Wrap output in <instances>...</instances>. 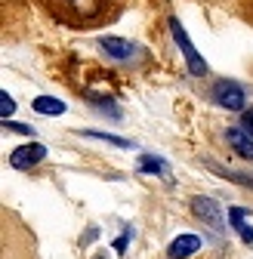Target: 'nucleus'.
Wrapping results in <instances>:
<instances>
[{
	"instance_id": "nucleus-1",
	"label": "nucleus",
	"mask_w": 253,
	"mask_h": 259,
	"mask_svg": "<svg viewBox=\"0 0 253 259\" xmlns=\"http://www.w3.org/2000/svg\"><path fill=\"white\" fill-rule=\"evenodd\" d=\"M170 34H173L176 47H179V50H182V56H185V65H188V71H192L195 77H204V74H207V62L201 59V53L195 50V44L188 40L185 28L179 25V19H170Z\"/></svg>"
},
{
	"instance_id": "nucleus-2",
	"label": "nucleus",
	"mask_w": 253,
	"mask_h": 259,
	"mask_svg": "<svg viewBox=\"0 0 253 259\" xmlns=\"http://www.w3.org/2000/svg\"><path fill=\"white\" fill-rule=\"evenodd\" d=\"M210 96H213V102L219 108H226V111H244V102H247L244 87L235 83V80H216Z\"/></svg>"
},
{
	"instance_id": "nucleus-3",
	"label": "nucleus",
	"mask_w": 253,
	"mask_h": 259,
	"mask_svg": "<svg viewBox=\"0 0 253 259\" xmlns=\"http://www.w3.org/2000/svg\"><path fill=\"white\" fill-rule=\"evenodd\" d=\"M44 157H47V145L28 142V145H19V148L10 154V167H16V170H31L34 164H40Z\"/></svg>"
},
{
	"instance_id": "nucleus-4",
	"label": "nucleus",
	"mask_w": 253,
	"mask_h": 259,
	"mask_svg": "<svg viewBox=\"0 0 253 259\" xmlns=\"http://www.w3.org/2000/svg\"><path fill=\"white\" fill-rule=\"evenodd\" d=\"M192 213L204 225H210V229H216V232H223V210H219V204L213 198H192Z\"/></svg>"
},
{
	"instance_id": "nucleus-5",
	"label": "nucleus",
	"mask_w": 253,
	"mask_h": 259,
	"mask_svg": "<svg viewBox=\"0 0 253 259\" xmlns=\"http://www.w3.org/2000/svg\"><path fill=\"white\" fill-rule=\"evenodd\" d=\"M99 47L111 56V59H117V62H126V59H133L139 50H136V44H130V40H123V37H102L99 40Z\"/></svg>"
},
{
	"instance_id": "nucleus-6",
	"label": "nucleus",
	"mask_w": 253,
	"mask_h": 259,
	"mask_svg": "<svg viewBox=\"0 0 253 259\" xmlns=\"http://www.w3.org/2000/svg\"><path fill=\"white\" fill-rule=\"evenodd\" d=\"M201 250V238L198 235H176L173 244H170V259H188V256H195Z\"/></svg>"
},
{
	"instance_id": "nucleus-7",
	"label": "nucleus",
	"mask_w": 253,
	"mask_h": 259,
	"mask_svg": "<svg viewBox=\"0 0 253 259\" xmlns=\"http://www.w3.org/2000/svg\"><path fill=\"white\" fill-rule=\"evenodd\" d=\"M226 139H229V145H232L244 160H253V136H247L244 130H229Z\"/></svg>"
},
{
	"instance_id": "nucleus-8",
	"label": "nucleus",
	"mask_w": 253,
	"mask_h": 259,
	"mask_svg": "<svg viewBox=\"0 0 253 259\" xmlns=\"http://www.w3.org/2000/svg\"><path fill=\"white\" fill-rule=\"evenodd\" d=\"M31 108H34L37 114H65V102L56 99V96H37L34 102H31Z\"/></svg>"
},
{
	"instance_id": "nucleus-9",
	"label": "nucleus",
	"mask_w": 253,
	"mask_h": 259,
	"mask_svg": "<svg viewBox=\"0 0 253 259\" xmlns=\"http://www.w3.org/2000/svg\"><path fill=\"white\" fill-rule=\"evenodd\" d=\"M139 170H142V173H157V176H167V173H170L167 160H164V157H154V154H142V157H139Z\"/></svg>"
},
{
	"instance_id": "nucleus-10",
	"label": "nucleus",
	"mask_w": 253,
	"mask_h": 259,
	"mask_svg": "<svg viewBox=\"0 0 253 259\" xmlns=\"http://www.w3.org/2000/svg\"><path fill=\"white\" fill-rule=\"evenodd\" d=\"M83 136H90V139H99V142H108V145H117V148H136V142H130V139H120V136H111V133H99V130H83Z\"/></svg>"
},
{
	"instance_id": "nucleus-11",
	"label": "nucleus",
	"mask_w": 253,
	"mask_h": 259,
	"mask_svg": "<svg viewBox=\"0 0 253 259\" xmlns=\"http://www.w3.org/2000/svg\"><path fill=\"white\" fill-rule=\"evenodd\" d=\"M16 114V99H13V96L4 90V93H0V117H4V120H10Z\"/></svg>"
},
{
	"instance_id": "nucleus-12",
	"label": "nucleus",
	"mask_w": 253,
	"mask_h": 259,
	"mask_svg": "<svg viewBox=\"0 0 253 259\" xmlns=\"http://www.w3.org/2000/svg\"><path fill=\"white\" fill-rule=\"evenodd\" d=\"M4 130H13V133H22V136H34V130L25 126V123H13V120H4Z\"/></svg>"
},
{
	"instance_id": "nucleus-13",
	"label": "nucleus",
	"mask_w": 253,
	"mask_h": 259,
	"mask_svg": "<svg viewBox=\"0 0 253 259\" xmlns=\"http://www.w3.org/2000/svg\"><path fill=\"white\" fill-rule=\"evenodd\" d=\"M68 4H71L74 10H80V13H93V10H96V4H99V0H68Z\"/></svg>"
},
{
	"instance_id": "nucleus-14",
	"label": "nucleus",
	"mask_w": 253,
	"mask_h": 259,
	"mask_svg": "<svg viewBox=\"0 0 253 259\" xmlns=\"http://www.w3.org/2000/svg\"><path fill=\"white\" fill-rule=\"evenodd\" d=\"M241 130H244L247 136H253V108L244 111V117H241Z\"/></svg>"
},
{
	"instance_id": "nucleus-15",
	"label": "nucleus",
	"mask_w": 253,
	"mask_h": 259,
	"mask_svg": "<svg viewBox=\"0 0 253 259\" xmlns=\"http://www.w3.org/2000/svg\"><path fill=\"white\" fill-rule=\"evenodd\" d=\"M130 238H133V232L126 229V232H123V235L114 241V250H117V253H123V250H126V244H130Z\"/></svg>"
},
{
	"instance_id": "nucleus-16",
	"label": "nucleus",
	"mask_w": 253,
	"mask_h": 259,
	"mask_svg": "<svg viewBox=\"0 0 253 259\" xmlns=\"http://www.w3.org/2000/svg\"><path fill=\"white\" fill-rule=\"evenodd\" d=\"M96 259H105V256H96Z\"/></svg>"
}]
</instances>
